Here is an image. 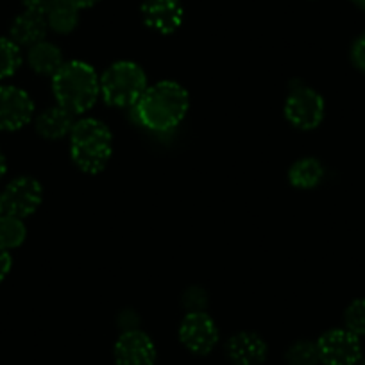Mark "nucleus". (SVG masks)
Returning a JSON list of instances; mask_svg holds the SVG:
<instances>
[{
	"instance_id": "f257e3e1",
	"label": "nucleus",
	"mask_w": 365,
	"mask_h": 365,
	"mask_svg": "<svg viewBox=\"0 0 365 365\" xmlns=\"http://www.w3.org/2000/svg\"><path fill=\"white\" fill-rule=\"evenodd\" d=\"M190 97L181 84L174 81H161L154 86H147L143 96L135 104L140 124L156 133L174 129L187 117Z\"/></svg>"
},
{
	"instance_id": "f03ea898",
	"label": "nucleus",
	"mask_w": 365,
	"mask_h": 365,
	"mask_svg": "<svg viewBox=\"0 0 365 365\" xmlns=\"http://www.w3.org/2000/svg\"><path fill=\"white\" fill-rule=\"evenodd\" d=\"M52 90L59 106L84 113L97 103L101 79L93 66L84 61H68L52 76Z\"/></svg>"
},
{
	"instance_id": "7ed1b4c3",
	"label": "nucleus",
	"mask_w": 365,
	"mask_h": 365,
	"mask_svg": "<svg viewBox=\"0 0 365 365\" xmlns=\"http://www.w3.org/2000/svg\"><path fill=\"white\" fill-rule=\"evenodd\" d=\"M70 153L81 170L97 174L106 167L113 153L110 129L97 118L77 120L70 133Z\"/></svg>"
},
{
	"instance_id": "20e7f679",
	"label": "nucleus",
	"mask_w": 365,
	"mask_h": 365,
	"mask_svg": "<svg viewBox=\"0 0 365 365\" xmlns=\"http://www.w3.org/2000/svg\"><path fill=\"white\" fill-rule=\"evenodd\" d=\"M147 90V76L133 61H117L101 77V93L111 106H135Z\"/></svg>"
},
{
	"instance_id": "39448f33",
	"label": "nucleus",
	"mask_w": 365,
	"mask_h": 365,
	"mask_svg": "<svg viewBox=\"0 0 365 365\" xmlns=\"http://www.w3.org/2000/svg\"><path fill=\"white\" fill-rule=\"evenodd\" d=\"M179 340L190 353L205 356L219 342V328L205 312H188L179 326Z\"/></svg>"
},
{
	"instance_id": "423d86ee",
	"label": "nucleus",
	"mask_w": 365,
	"mask_h": 365,
	"mask_svg": "<svg viewBox=\"0 0 365 365\" xmlns=\"http://www.w3.org/2000/svg\"><path fill=\"white\" fill-rule=\"evenodd\" d=\"M322 365H354L361 358L360 336L349 329H329L317 340Z\"/></svg>"
},
{
	"instance_id": "0eeeda50",
	"label": "nucleus",
	"mask_w": 365,
	"mask_h": 365,
	"mask_svg": "<svg viewBox=\"0 0 365 365\" xmlns=\"http://www.w3.org/2000/svg\"><path fill=\"white\" fill-rule=\"evenodd\" d=\"M41 199H43L41 185L34 178H27V175L13 179L0 194L4 213L20 217V219L33 215L40 208Z\"/></svg>"
},
{
	"instance_id": "6e6552de",
	"label": "nucleus",
	"mask_w": 365,
	"mask_h": 365,
	"mask_svg": "<svg viewBox=\"0 0 365 365\" xmlns=\"http://www.w3.org/2000/svg\"><path fill=\"white\" fill-rule=\"evenodd\" d=\"M285 117L297 129H315L324 118V99L312 88H296L285 103Z\"/></svg>"
},
{
	"instance_id": "1a4fd4ad",
	"label": "nucleus",
	"mask_w": 365,
	"mask_h": 365,
	"mask_svg": "<svg viewBox=\"0 0 365 365\" xmlns=\"http://www.w3.org/2000/svg\"><path fill=\"white\" fill-rule=\"evenodd\" d=\"M34 104L27 91L16 86H0V129L19 131L33 118Z\"/></svg>"
},
{
	"instance_id": "9d476101",
	"label": "nucleus",
	"mask_w": 365,
	"mask_h": 365,
	"mask_svg": "<svg viewBox=\"0 0 365 365\" xmlns=\"http://www.w3.org/2000/svg\"><path fill=\"white\" fill-rule=\"evenodd\" d=\"M113 356L117 365H154L156 346L147 333L125 329L115 342Z\"/></svg>"
},
{
	"instance_id": "9b49d317",
	"label": "nucleus",
	"mask_w": 365,
	"mask_h": 365,
	"mask_svg": "<svg viewBox=\"0 0 365 365\" xmlns=\"http://www.w3.org/2000/svg\"><path fill=\"white\" fill-rule=\"evenodd\" d=\"M143 22L156 33L170 34L182 24L181 0H143L142 4Z\"/></svg>"
},
{
	"instance_id": "f8f14e48",
	"label": "nucleus",
	"mask_w": 365,
	"mask_h": 365,
	"mask_svg": "<svg viewBox=\"0 0 365 365\" xmlns=\"http://www.w3.org/2000/svg\"><path fill=\"white\" fill-rule=\"evenodd\" d=\"M226 354L233 365H262L267 360V342L252 331H242L226 344Z\"/></svg>"
},
{
	"instance_id": "ddd939ff",
	"label": "nucleus",
	"mask_w": 365,
	"mask_h": 365,
	"mask_svg": "<svg viewBox=\"0 0 365 365\" xmlns=\"http://www.w3.org/2000/svg\"><path fill=\"white\" fill-rule=\"evenodd\" d=\"M47 20L43 15L34 11L22 13L15 19L11 24V40L15 41L19 47H33V45L43 41L45 34H47Z\"/></svg>"
},
{
	"instance_id": "4468645a",
	"label": "nucleus",
	"mask_w": 365,
	"mask_h": 365,
	"mask_svg": "<svg viewBox=\"0 0 365 365\" xmlns=\"http://www.w3.org/2000/svg\"><path fill=\"white\" fill-rule=\"evenodd\" d=\"M76 125L72 111L63 106L48 108L36 118V131L47 140H59L70 135Z\"/></svg>"
},
{
	"instance_id": "2eb2a0df",
	"label": "nucleus",
	"mask_w": 365,
	"mask_h": 365,
	"mask_svg": "<svg viewBox=\"0 0 365 365\" xmlns=\"http://www.w3.org/2000/svg\"><path fill=\"white\" fill-rule=\"evenodd\" d=\"M27 61H29L31 68L41 76H54L65 65L61 51L48 41H40V43L33 45L27 54Z\"/></svg>"
},
{
	"instance_id": "dca6fc26",
	"label": "nucleus",
	"mask_w": 365,
	"mask_h": 365,
	"mask_svg": "<svg viewBox=\"0 0 365 365\" xmlns=\"http://www.w3.org/2000/svg\"><path fill=\"white\" fill-rule=\"evenodd\" d=\"M322 178H324V167L315 158H303V160L296 161L289 172L292 187L301 188V190L315 188L322 181Z\"/></svg>"
},
{
	"instance_id": "f3484780",
	"label": "nucleus",
	"mask_w": 365,
	"mask_h": 365,
	"mask_svg": "<svg viewBox=\"0 0 365 365\" xmlns=\"http://www.w3.org/2000/svg\"><path fill=\"white\" fill-rule=\"evenodd\" d=\"M45 20H47V26L56 33H72L79 22V9L70 4L68 0H58L54 8L45 15Z\"/></svg>"
},
{
	"instance_id": "a211bd4d",
	"label": "nucleus",
	"mask_w": 365,
	"mask_h": 365,
	"mask_svg": "<svg viewBox=\"0 0 365 365\" xmlns=\"http://www.w3.org/2000/svg\"><path fill=\"white\" fill-rule=\"evenodd\" d=\"M27 237L26 224L20 217L2 213L0 215V247L16 249L24 244Z\"/></svg>"
},
{
	"instance_id": "6ab92c4d",
	"label": "nucleus",
	"mask_w": 365,
	"mask_h": 365,
	"mask_svg": "<svg viewBox=\"0 0 365 365\" xmlns=\"http://www.w3.org/2000/svg\"><path fill=\"white\" fill-rule=\"evenodd\" d=\"M285 360L289 365H317L319 360L317 342L310 340H297L289 347L285 354Z\"/></svg>"
},
{
	"instance_id": "aec40b11",
	"label": "nucleus",
	"mask_w": 365,
	"mask_h": 365,
	"mask_svg": "<svg viewBox=\"0 0 365 365\" xmlns=\"http://www.w3.org/2000/svg\"><path fill=\"white\" fill-rule=\"evenodd\" d=\"M22 65L20 47L13 40L0 38V79L11 77Z\"/></svg>"
},
{
	"instance_id": "412c9836",
	"label": "nucleus",
	"mask_w": 365,
	"mask_h": 365,
	"mask_svg": "<svg viewBox=\"0 0 365 365\" xmlns=\"http://www.w3.org/2000/svg\"><path fill=\"white\" fill-rule=\"evenodd\" d=\"M346 329L354 333L356 336H365V299H356L347 307Z\"/></svg>"
},
{
	"instance_id": "4be33fe9",
	"label": "nucleus",
	"mask_w": 365,
	"mask_h": 365,
	"mask_svg": "<svg viewBox=\"0 0 365 365\" xmlns=\"http://www.w3.org/2000/svg\"><path fill=\"white\" fill-rule=\"evenodd\" d=\"M58 0H22V4L26 6L27 11L40 13V15H47Z\"/></svg>"
},
{
	"instance_id": "5701e85b",
	"label": "nucleus",
	"mask_w": 365,
	"mask_h": 365,
	"mask_svg": "<svg viewBox=\"0 0 365 365\" xmlns=\"http://www.w3.org/2000/svg\"><path fill=\"white\" fill-rule=\"evenodd\" d=\"M351 56H353L354 65H356L360 70H365V34L354 41Z\"/></svg>"
},
{
	"instance_id": "b1692460",
	"label": "nucleus",
	"mask_w": 365,
	"mask_h": 365,
	"mask_svg": "<svg viewBox=\"0 0 365 365\" xmlns=\"http://www.w3.org/2000/svg\"><path fill=\"white\" fill-rule=\"evenodd\" d=\"M11 265H13V259H11V255H9V251L4 247H0V282H4L6 276H8L9 270H11Z\"/></svg>"
},
{
	"instance_id": "393cba45",
	"label": "nucleus",
	"mask_w": 365,
	"mask_h": 365,
	"mask_svg": "<svg viewBox=\"0 0 365 365\" xmlns=\"http://www.w3.org/2000/svg\"><path fill=\"white\" fill-rule=\"evenodd\" d=\"M70 4L76 6L77 9H84V8H91V6H96L97 2H101V0H68Z\"/></svg>"
},
{
	"instance_id": "a878e982",
	"label": "nucleus",
	"mask_w": 365,
	"mask_h": 365,
	"mask_svg": "<svg viewBox=\"0 0 365 365\" xmlns=\"http://www.w3.org/2000/svg\"><path fill=\"white\" fill-rule=\"evenodd\" d=\"M6 174V158L4 154H2V150H0V178Z\"/></svg>"
},
{
	"instance_id": "bb28decb",
	"label": "nucleus",
	"mask_w": 365,
	"mask_h": 365,
	"mask_svg": "<svg viewBox=\"0 0 365 365\" xmlns=\"http://www.w3.org/2000/svg\"><path fill=\"white\" fill-rule=\"evenodd\" d=\"M354 365H365V358H364V356H361V358H360V360H358V361H356V364H354Z\"/></svg>"
},
{
	"instance_id": "cd10ccee",
	"label": "nucleus",
	"mask_w": 365,
	"mask_h": 365,
	"mask_svg": "<svg viewBox=\"0 0 365 365\" xmlns=\"http://www.w3.org/2000/svg\"><path fill=\"white\" fill-rule=\"evenodd\" d=\"M354 2H358L360 6H365V0H354Z\"/></svg>"
},
{
	"instance_id": "c85d7f7f",
	"label": "nucleus",
	"mask_w": 365,
	"mask_h": 365,
	"mask_svg": "<svg viewBox=\"0 0 365 365\" xmlns=\"http://www.w3.org/2000/svg\"><path fill=\"white\" fill-rule=\"evenodd\" d=\"M2 213H4V210H2V201H0V215H2Z\"/></svg>"
}]
</instances>
